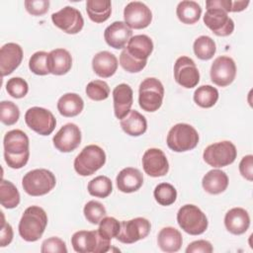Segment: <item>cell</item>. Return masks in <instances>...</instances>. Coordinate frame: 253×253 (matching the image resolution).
Wrapping results in <instances>:
<instances>
[{"instance_id": "6da1fadb", "label": "cell", "mask_w": 253, "mask_h": 253, "mask_svg": "<svg viewBox=\"0 0 253 253\" xmlns=\"http://www.w3.org/2000/svg\"><path fill=\"white\" fill-rule=\"evenodd\" d=\"M4 158L10 168L24 167L30 157V141L28 135L21 129L8 131L3 139Z\"/></svg>"}, {"instance_id": "7a4b0ae2", "label": "cell", "mask_w": 253, "mask_h": 253, "mask_svg": "<svg viewBox=\"0 0 253 253\" xmlns=\"http://www.w3.org/2000/svg\"><path fill=\"white\" fill-rule=\"evenodd\" d=\"M47 225V215L45 211L38 206L27 208L19 222V234L28 241L35 242L39 240Z\"/></svg>"}, {"instance_id": "3957f363", "label": "cell", "mask_w": 253, "mask_h": 253, "mask_svg": "<svg viewBox=\"0 0 253 253\" xmlns=\"http://www.w3.org/2000/svg\"><path fill=\"white\" fill-rule=\"evenodd\" d=\"M168 147L175 152H185L194 149L199 143V133L189 124H177L167 134Z\"/></svg>"}, {"instance_id": "277c9868", "label": "cell", "mask_w": 253, "mask_h": 253, "mask_svg": "<svg viewBox=\"0 0 253 253\" xmlns=\"http://www.w3.org/2000/svg\"><path fill=\"white\" fill-rule=\"evenodd\" d=\"M56 184L55 176L47 169H34L29 171L22 180L24 191L33 197L43 196L49 193Z\"/></svg>"}, {"instance_id": "5b68a950", "label": "cell", "mask_w": 253, "mask_h": 253, "mask_svg": "<svg viewBox=\"0 0 253 253\" xmlns=\"http://www.w3.org/2000/svg\"><path fill=\"white\" fill-rule=\"evenodd\" d=\"M71 245L78 253H105L110 250L111 239L98 230H79L72 235Z\"/></svg>"}, {"instance_id": "8992f818", "label": "cell", "mask_w": 253, "mask_h": 253, "mask_svg": "<svg viewBox=\"0 0 253 253\" xmlns=\"http://www.w3.org/2000/svg\"><path fill=\"white\" fill-rule=\"evenodd\" d=\"M106 153L100 146L89 144L85 146L74 159V170L80 176H90L104 166Z\"/></svg>"}, {"instance_id": "52a82bcc", "label": "cell", "mask_w": 253, "mask_h": 253, "mask_svg": "<svg viewBox=\"0 0 253 253\" xmlns=\"http://www.w3.org/2000/svg\"><path fill=\"white\" fill-rule=\"evenodd\" d=\"M179 226L188 234L200 235L204 233L209 225L206 214L195 205L182 206L177 212Z\"/></svg>"}, {"instance_id": "ba28073f", "label": "cell", "mask_w": 253, "mask_h": 253, "mask_svg": "<svg viewBox=\"0 0 253 253\" xmlns=\"http://www.w3.org/2000/svg\"><path fill=\"white\" fill-rule=\"evenodd\" d=\"M164 87L160 80L154 77L145 78L139 85L138 104L145 112L157 111L163 102Z\"/></svg>"}, {"instance_id": "9c48e42d", "label": "cell", "mask_w": 253, "mask_h": 253, "mask_svg": "<svg viewBox=\"0 0 253 253\" xmlns=\"http://www.w3.org/2000/svg\"><path fill=\"white\" fill-rule=\"evenodd\" d=\"M237 156L235 145L229 140L218 141L207 146L203 158L210 166L214 168L225 167L234 162Z\"/></svg>"}, {"instance_id": "30bf717a", "label": "cell", "mask_w": 253, "mask_h": 253, "mask_svg": "<svg viewBox=\"0 0 253 253\" xmlns=\"http://www.w3.org/2000/svg\"><path fill=\"white\" fill-rule=\"evenodd\" d=\"M151 229V223L144 217H135L120 222V231L117 240L125 244H132L145 238Z\"/></svg>"}, {"instance_id": "8fae6325", "label": "cell", "mask_w": 253, "mask_h": 253, "mask_svg": "<svg viewBox=\"0 0 253 253\" xmlns=\"http://www.w3.org/2000/svg\"><path fill=\"white\" fill-rule=\"evenodd\" d=\"M27 126L35 132L41 135L50 134L56 126V120L53 114L42 107H32L25 114Z\"/></svg>"}, {"instance_id": "7c38bea8", "label": "cell", "mask_w": 253, "mask_h": 253, "mask_svg": "<svg viewBox=\"0 0 253 253\" xmlns=\"http://www.w3.org/2000/svg\"><path fill=\"white\" fill-rule=\"evenodd\" d=\"M51 21L55 27L66 34H78L84 26V19L79 10L71 6H65L51 15Z\"/></svg>"}, {"instance_id": "4fadbf2b", "label": "cell", "mask_w": 253, "mask_h": 253, "mask_svg": "<svg viewBox=\"0 0 253 253\" xmlns=\"http://www.w3.org/2000/svg\"><path fill=\"white\" fill-rule=\"evenodd\" d=\"M174 78L184 88L196 87L200 81V72L195 61L188 56L178 57L174 64Z\"/></svg>"}, {"instance_id": "5bb4252c", "label": "cell", "mask_w": 253, "mask_h": 253, "mask_svg": "<svg viewBox=\"0 0 253 253\" xmlns=\"http://www.w3.org/2000/svg\"><path fill=\"white\" fill-rule=\"evenodd\" d=\"M205 25L216 36L227 37L234 30V22L220 8H210L204 15Z\"/></svg>"}, {"instance_id": "9a60e30c", "label": "cell", "mask_w": 253, "mask_h": 253, "mask_svg": "<svg viewBox=\"0 0 253 253\" xmlns=\"http://www.w3.org/2000/svg\"><path fill=\"white\" fill-rule=\"evenodd\" d=\"M236 76V65L234 60L226 55L216 57L211 66V79L219 87L228 86Z\"/></svg>"}, {"instance_id": "2e32d148", "label": "cell", "mask_w": 253, "mask_h": 253, "mask_svg": "<svg viewBox=\"0 0 253 253\" xmlns=\"http://www.w3.org/2000/svg\"><path fill=\"white\" fill-rule=\"evenodd\" d=\"M125 23L130 28L141 30L148 27L152 21V13L150 9L142 2H129L124 10Z\"/></svg>"}, {"instance_id": "e0dca14e", "label": "cell", "mask_w": 253, "mask_h": 253, "mask_svg": "<svg viewBox=\"0 0 253 253\" xmlns=\"http://www.w3.org/2000/svg\"><path fill=\"white\" fill-rule=\"evenodd\" d=\"M81 130L75 124L68 123L60 127L54 134L52 141L54 147L60 152H71L81 143Z\"/></svg>"}, {"instance_id": "ac0fdd59", "label": "cell", "mask_w": 253, "mask_h": 253, "mask_svg": "<svg viewBox=\"0 0 253 253\" xmlns=\"http://www.w3.org/2000/svg\"><path fill=\"white\" fill-rule=\"evenodd\" d=\"M142 167L150 177H162L169 171V163L164 152L159 148H149L142 156Z\"/></svg>"}, {"instance_id": "d6986e66", "label": "cell", "mask_w": 253, "mask_h": 253, "mask_svg": "<svg viewBox=\"0 0 253 253\" xmlns=\"http://www.w3.org/2000/svg\"><path fill=\"white\" fill-rule=\"evenodd\" d=\"M23 59V49L15 42L5 43L0 49V71L2 77L11 74Z\"/></svg>"}, {"instance_id": "ffe728a7", "label": "cell", "mask_w": 253, "mask_h": 253, "mask_svg": "<svg viewBox=\"0 0 253 253\" xmlns=\"http://www.w3.org/2000/svg\"><path fill=\"white\" fill-rule=\"evenodd\" d=\"M132 36L131 29L122 21H116L109 25L104 32L106 42L116 49H121L126 46Z\"/></svg>"}, {"instance_id": "44dd1931", "label": "cell", "mask_w": 253, "mask_h": 253, "mask_svg": "<svg viewBox=\"0 0 253 253\" xmlns=\"http://www.w3.org/2000/svg\"><path fill=\"white\" fill-rule=\"evenodd\" d=\"M114 113L117 119L122 120L130 111L133 103V92L129 85L122 83L113 90Z\"/></svg>"}, {"instance_id": "7402d4cb", "label": "cell", "mask_w": 253, "mask_h": 253, "mask_svg": "<svg viewBox=\"0 0 253 253\" xmlns=\"http://www.w3.org/2000/svg\"><path fill=\"white\" fill-rule=\"evenodd\" d=\"M224 225L227 231L234 235L243 234L250 225L249 213L242 208H233L225 213Z\"/></svg>"}, {"instance_id": "603a6c76", "label": "cell", "mask_w": 253, "mask_h": 253, "mask_svg": "<svg viewBox=\"0 0 253 253\" xmlns=\"http://www.w3.org/2000/svg\"><path fill=\"white\" fill-rule=\"evenodd\" d=\"M125 49L135 60L147 62L153 51V42L146 35H136L130 38Z\"/></svg>"}, {"instance_id": "cb8c5ba5", "label": "cell", "mask_w": 253, "mask_h": 253, "mask_svg": "<svg viewBox=\"0 0 253 253\" xmlns=\"http://www.w3.org/2000/svg\"><path fill=\"white\" fill-rule=\"evenodd\" d=\"M117 187L123 193H133L140 189L143 184L141 172L133 167H126L120 171L116 178Z\"/></svg>"}, {"instance_id": "d4e9b609", "label": "cell", "mask_w": 253, "mask_h": 253, "mask_svg": "<svg viewBox=\"0 0 253 253\" xmlns=\"http://www.w3.org/2000/svg\"><path fill=\"white\" fill-rule=\"evenodd\" d=\"M118 64L116 55L108 50L96 53L92 59V68L94 72L102 78L113 76L118 69Z\"/></svg>"}, {"instance_id": "484cf974", "label": "cell", "mask_w": 253, "mask_h": 253, "mask_svg": "<svg viewBox=\"0 0 253 253\" xmlns=\"http://www.w3.org/2000/svg\"><path fill=\"white\" fill-rule=\"evenodd\" d=\"M48 70L53 75H64L72 67V56L64 48H55L48 53Z\"/></svg>"}, {"instance_id": "4316f807", "label": "cell", "mask_w": 253, "mask_h": 253, "mask_svg": "<svg viewBox=\"0 0 253 253\" xmlns=\"http://www.w3.org/2000/svg\"><path fill=\"white\" fill-rule=\"evenodd\" d=\"M159 248L166 253H173L180 250L183 238L181 232L172 226L163 227L157 236Z\"/></svg>"}, {"instance_id": "83f0119b", "label": "cell", "mask_w": 253, "mask_h": 253, "mask_svg": "<svg viewBox=\"0 0 253 253\" xmlns=\"http://www.w3.org/2000/svg\"><path fill=\"white\" fill-rule=\"evenodd\" d=\"M202 186L209 194L218 195L226 190L228 186V177L225 172L219 169H212L203 177Z\"/></svg>"}, {"instance_id": "f1b7e54d", "label": "cell", "mask_w": 253, "mask_h": 253, "mask_svg": "<svg viewBox=\"0 0 253 253\" xmlns=\"http://www.w3.org/2000/svg\"><path fill=\"white\" fill-rule=\"evenodd\" d=\"M123 130L130 136H139L147 129V122L144 116L135 110H130L129 113L121 120Z\"/></svg>"}, {"instance_id": "f546056e", "label": "cell", "mask_w": 253, "mask_h": 253, "mask_svg": "<svg viewBox=\"0 0 253 253\" xmlns=\"http://www.w3.org/2000/svg\"><path fill=\"white\" fill-rule=\"evenodd\" d=\"M84 108L83 99L76 93H66L62 95L57 102L59 114L66 118H72L79 115Z\"/></svg>"}, {"instance_id": "4dcf8cb0", "label": "cell", "mask_w": 253, "mask_h": 253, "mask_svg": "<svg viewBox=\"0 0 253 253\" xmlns=\"http://www.w3.org/2000/svg\"><path fill=\"white\" fill-rule=\"evenodd\" d=\"M86 11L91 21L95 23L106 22L112 13V4L109 0H88Z\"/></svg>"}, {"instance_id": "1f68e13d", "label": "cell", "mask_w": 253, "mask_h": 253, "mask_svg": "<svg viewBox=\"0 0 253 253\" xmlns=\"http://www.w3.org/2000/svg\"><path fill=\"white\" fill-rule=\"evenodd\" d=\"M176 15L183 24L192 25L199 21L202 15V8L195 1L184 0L178 4Z\"/></svg>"}, {"instance_id": "d6a6232c", "label": "cell", "mask_w": 253, "mask_h": 253, "mask_svg": "<svg viewBox=\"0 0 253 253\" xmlns=\"http://www.w3.org/2000/svg\"><path fill=\"white\" fill-rule=\"evenodd\" d=\"M218 91L211 85H202L194 92V101L201 108H211L218 100Z\"/></svg>"}, {"instance_id": "836d02e7", "label": "cell", "mask_w": 253, "mask_h": 253, "mask_svg": "<svg viewBox=\"0 0 253 253\" xmlns=\"http://www.w3.org/2000/svg\"><path fill=\"white\" fill-rule=\"evenodd\" d=\"M0 203L6 209H14L20 204V193L16 186L2 179L0 183Z\"/></svg>"}, {"instance_id": "e575fe53", "label": "cell", "mask_w": 253, "mask_h": 253, "mask_svg": "<svg viewBox=\"0 0 253 253\" xmlns=\"http://www.w3.org/2000/svg\"><path fill=\"white\" fill-rule=\"evenodd\" d=\"M195 55L202 60H209L212 58L216 51L214 41L209 36H200L197 38L193 44Z\"/></svg>"}, {"instance_id": "d590c367", "label": "cell", "mask_w": 253, "mask_h": 253, "mask_svg": "<svg viewBox=\"0 0 253 253\" xmlns=\"http://www.w3.org/2000/svg\"><path fill=\"white\" fill-rule=\"evenodd\" d=\"M89 194L97 198H107L113 191V184L109 177L100 175L92 179L87 186Z\"/></svg>"}, {"instance_id": "8d00e7d4", "label": "cell", "mask_w": 253, "mask_h": 253, "mask_svg": "<svg viewBox=\"0 0 253 253\" xmlns=\"http://www.w3.org/2000/svg\"><path fill=\"white\" fill-rule=\"evenodd\" d=\"M153 196L159 205L167 207L175 203L177 199V191L174 186L169 183H160L155 187Z\"/></svg>"}, {"instance_id": "74e56055", "label": "cell", "mask_w": 253, "mask_h": 253, "mask_svg": "<svg viewBox=\"0 0 253 253\" xmlns=\"http://www.w3.org/2000/svg\"><path fill=\"white\" fill-rule=\"evenodd\" d=\"M85 218L92 224H99L100 221L106 216V209L98 201H89L83 209Z\"/></svg>"}, {"instance_id": "f35d334b", "label": "cell", "mask_w": 253, "mask_h": 253, "mask_svg": "<svg viewBox=\"0 0 253 253\" xmlns=\"http://www.w3.org/2000/svg\"><path fill=\"white\" fill-rule=\"evenodd\" d=\"M86 95L93 101L106 100L110 95V87L103 80L90 81L85 89Z\"/></svg>"}, {"instance_id": "ab89813d", "label": "cell", "mask_w": 253, "mask_h": 253, "mask_svg": "<svg viewBox=\"0 0 253 253\" xmlns=\"http://www.w3.org/2000/svg\"><path fill=\"white\" fill-rule=\"evenodd\" d=\"M48 53L45 51L35 52L29 60L30 70L37 75H46L49 73L48 70Z\"/></svg>"}, {"instance_id": "60d3db41", "label": "cell", "mask_w": 253, "mask_h": 253, "mask_svg": "<svg viewBox=\"0 0 253 253\" xmlns=\"http://www.w3.org/2000/svg\"><path fill=\"white\" fill-rule=\"evenodd\" d=\"M20 110L18 106L11 101H2L0 103V120L6 126H12L18 122Z\"/></svg>"}, {"instance_id": "b9f144b4", "label": "cell", "mask_w": 253, "mask_h": 253, "mask_svg": "<svg viewBox=\"0 0 253 253\" xmlns=\"http://www.w3.org/2000/svg\"><path fill=\"white\" fill-rule=\"evenodd\" d=\"M6 91L11 97L21 99L28 94L29 85L25 79L21 77H13L7 81Z\"/></svg>"}, {"instance_id": "7bdbcfd3", "label": "cell", "mask_w": 253, "mask_h": 253, "mask_svg": "<svg viewBox=\"0 0 253 253\" xmlns=\"http://www.w3.org/2000/svg\"><path fill=\"white\" fill-rule=\"evenodd\" d=\"M98 231L108 239L117 237L120 231V221L112 216H105L99 223Z\"/></svg>"}, {"instance_id": "ee69618b", "label": "cell", "mask_w": 253, "mask_h": 253, "mask_svg": "<svg viewBox=\"0 0 253 253\" xmlns=\"http://www.w3.org/2000/svg\"><path fill=\"white\" fill-rule=\"evenodd\" d=\"M146 61H137L131 57L126 50L124 48L120 54V64L121 66L129 73H136L141 71L146 66Z\"/></svg>"}, {"instance_id": "f6af8a7d", "label": "cell", "mask_w": 253, "mask_h": 253, "mask_svg": "<svg viewBox=\"0 0 253 253\" xmlns=\"http://www.w3.org/2000/svg\"><path fill=\"white\" fill-rule=\"evenodd\" d=\"M42 253H66L67 248L65 242L59 237H49L45 239L41 248Z\"/></svg>"}, {"instance_id": "bcb514c9", "label": "cell", "mask_w": 253, "mask_h": 253, "mask_svg": "<svg viewBox=\"0 0 253 253\" xmlns=\"http://www.w3.org/2000/svg\"><path fill=\"white\" fill-rule=\"evenodd\" d=\"M26 10L34 16H42L48 11V0H26L24 2Z\"/></svg>"}, {"instance_id": "7dc6e473", "label": "cell", "mask_w": 253, "mask_h": 253, "mask_svg": "<svg viewBox=\"0 0 253 253\" xmlns=\"http://www.w3.org/2000/svg\"><path fill=\"white\" fill-rule=\"evenodd\" d=\"M185 251L186 253H211L213 247L210 241L201 239L191 242Z\"/></svg>"}, {"instance_id": "c3c4849f", "label": "cell", "mask_w": 253, "mask_h": 253, "mask_svg": "<svg viewBox=\"0 0 253 253\" xmlns=\"http://www.w3.org/2000/svg\"><path fill=\"white\" fill-rule=\"evenodd\" d=\"M239 172L243 178L248 181L253 180V156L251 154L244 156L239 163Z\"/></svg>"}, {"instance_id": "681fc988", "label": "cell", "mask_w": 253, "mask_h": 253, "mask_svg": "<svg viewBox=\"0 0 253 253\" xmlns=\"http://www.w3.org/2000/svg\"><path fill=\"white\" fill-rule=\"evenodd\" d=\"M2 222H1V230H0V246L5 247L9 245L13 240V228L12 226L5 221V217L3 211H1Z\"/></svg>"}, {"instance_id": "f907efd6", "label": "cell", "mask_w": 253, "mask_h": 253, "mask_svg": "<svg viewBox=\"0 0 253 253\" xmlns=\"http://www.w3.org/2000/svg\"><path fill=\"white\" fill-rule=\"evenodd\" d=\"M207 9L210 8H220L223 11L231 12L232 1L231 0H209L206 2Z\"/></svg>"}, {"instance_id": "816d5d0a", "label": "cell", "mask_w": 253, "mask_h": 253, "mask_svg": "<svg viewBox=\"0 0 253 253\" xmlns=\"http://www.w3.org/2000/svg\"><path fill=\"white\" fill-rule=\"evenodd\" d=\"M249 5V1L242 0V1H232L231 12H241Z\"/></svg>"}]
</instances>
